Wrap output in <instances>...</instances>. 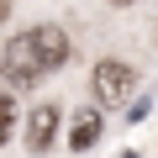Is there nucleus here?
<instances>
[{
	"label": "nucleus",
	"instance_id": "5",
	"mask_svg": "<svg viewBox=\"0 0 158 158\" xmlns=\"http://www.w3.org/2000/svg\"><path fill=\"white\" fill-rule=\"evenodd\" d=\"M11 121H16V111H11V95H0V142H11Z\"/></svg>",
	"mask_w": 158,
	"mask_h": 158
},
{
	"label": "nucleus",
	"instance_id": "1",
	"mask_svg": "<svg viewBox=\"0 0 158 158\" xmlns=\"http://www.w3.org/2000/svg\"><path fill=\"white\" fill-rule=\"evenodd\" d=\"M63 63H69L63 27H27V32H16L6 42V53H0V74H6L11 85H21V90L42 85V79L53 69H63Z\"/></svg>",
	"mask_w": 158,
	"mask_h": 158
},
{
	"label": "nucleus",
	"instance_id": "2",
	"mask_svg": "<svg viewBox=\"0 0 158 158\" xmlns=\"http://www.w3.org/2000/svg\"><path fill=\"white\" fill-rule=\"evenodd\" d=\"M132 90H137V74H132L127 63H116V58L95 63V100H100V106H121Z\"/></svg>",
	"mask_w": 158,
	"mask_h": 158
},
{
	"label": "nucleus",
	"instance_id": "8",
	"mask_svg": "<svg viewBox=\"0 0 158 158\" xmlns=\"http://www.w3.org/2000/svg\"><path fill=\"white\" fill-rule=\"evenodd\" d=\"M127 158H137V153H127Z\"/></svg>",
	"mask_w": 158,
	"mask_h": 158
},
{
	"label": "nucleus",
	"instance_id": "3",
	"mask_svg": "<svg viewBox=\"0 0 158 158\" xmlns=\"http://www.w3.org/2000/svg\"><path fill=\"white\" fill-rule=\"evenodd\" d=\"M53 137H58V106H37V111L27 116V137H21V142H27L32 153H48Z\"/></svg>",
	"mask_w": 158,
	"mask_h": 158
},
{
	"label": "nucleus",
	"instance_id": "6",
	"mask_svg": "<svg viewBox=\"0 0 158 158\" xmlns=\"http://www.w3.org/2000/svg\"><path fill=\"white\" fill-rule=\"evenodd\" d=\"M6 16H11V0H0V21H6Z\"/></svg>",
	"mask_w": 158,
	"mask_h": 158
},
{
	"label": "nucleus",
	"instance_id": "7",
	"mask_svg": "<svg viewBox=\"0 0 158 158\" xmlns=\"http://www.w3.org/2000/svg\"><path fill=\"white\" fill-rule=\"evenodd\" d=\"M111 6H132V0H111Z\"/></svg>",
	"mask_w": 158,
	"mask_h": 158
},
{
	"label": "nucleus",
	"instance_id": "4",
	"mask_svg": "<svg viewBox=\"0 0 158 158\" xmlns=\"http://www.w3.org/2000/svg\"><path fill=\"white\" fill-rule=\"evenodd\" d=\"M95 137H100V111H74L69 148H74V153H85V148H95Z\"/></svg>",
	"mask_w": 158,
	"mask_h": 158
}]
</instances>
